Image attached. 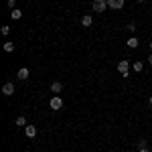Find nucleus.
<instances>
[{"instance_id": "ddd939ff", "label": "nucleus", "mask_w": 152, "mask_h": 152, "mask_svg": "<svg viewBox=\"0 0 152 152\" xmlns=\"http://www.w3.org/2000/svg\"><path fill=\"white\" fill-rule=\"evenodd\" d=\"M138 152H150V150H148V146H146V142H144V140L140 142V146H138Z\"/></svg>"}, {"instance_id": "0eeeda50", "label": "nucleus", "mask_w": 152, "mask_h": 152, "mask_svg": "<svg viewBox=\"0 0 152 152\" xmlns=\"http://www.w3.org/2000/svg\"><path fill=\"white\" fill-rule=\"evenodd\" d=\"M51 91H53V94H61V91H63V83L55 81L53 85H51Z\"/></svg>"}, {"instance_id": "4be33fe9", "label": "nucleus", "mask_w": 152, "mask_h": 152, "mask_svg": "<svg viewBox=\"0 0 152 152\" xmlns=\"http://www.w3.org/2000/svg\"><path fill=\"white\" fill-rule=\"evenodd\" d=\"M138 2H144V0H138Z\"/></svg>"}, {"instance_id": "9b49d317", "label": "nucleus", "mask_w": 152, "mask_h": 152, "mask_svg": "<svg viewBox=\"0 0 152 152\" xmlns=\"http://www.w3.org/2000/svg\"><path fill=\"white\" fill-rule=\"evenodd\" d=\"M18 79H23V81L28 79V69H26V67H23V69L18 71Z\"/></svg>"}, {"instance_id": "dca6fc26", "label": "nucleus", "mask_w": 152, "mask_h": 152, "mask_svg": "<svg viewBox=\"0 0 152 152\" xmlns=\"http://www.w3.org/2000/svg\"><path fill=\"white\" fill-rule=\"evenodd\" d=\"M0 33H2V35H10V26H8V24H4V26L0 28Z\"/></svg>"}, {"instance_id": "f03ea898", "label": "nucleus", "mask_w": 152, "mask_h": 152, "mask_svg": "<svg viewBox=\"0 0 152 152\" xmlns=\"http://www.w3.org/2000/svg\"><path fill=\"white\" fill-rule=\"evenodd\" d=\"M49 105H51V110H61V107H63V99H61V95H53L51 102H49Z\"/></svg>"}, {"instance_id": "1a4fd4ad", "label": "nucleus", "mask_w": 152, "mask_h": 152, "mask_svg": "<svg viewBox=\"0 0 152 152\" xmlns=\"http://www.w3.org/2000/svg\"><path fill=\"white\" fill-rule=\"evenodd\" d=\"M81 24L83 26H91V24H94V18H91L89 14H85V16L81 18Z\"/></svg>"}, {"instance_id": "aec40b11", "label": "nucleus", "mask_w": 152, "mask_h": 152, "mask_svg": "<svg viewBox=\"0 0 152 152\" xmlns=\"http://www.w3.org/2000/svg\"><path fill=\"white\" fill-rule=\"evenodd\" d=\"M150 105H152V95H150Z\"/></svg>"}, {"instance_id": "7ed1b4c3", "label": "nucleus", "mask_w": 152, "mask_h": 152, "mask_svg": "<svg viewBox=\"0 0 152 152\" xmlns=\"http://www.w3.org/2000/svg\"><path fill=\"white\" fill-rule=\"evenodd\" d=\"M118 71L124 75V77H128V71H130V63L128 61H120L118 63Z\"/></svg>"}, {"instance_id": "4468645a", "label": "nucleus", "mask_w": 152, "mask_h": 152, "mask_svg": "<svg viewBox=\"0 0 152 152\" xmlns=\"http://www.w3.org/2000/svg\"><path fill=\"white\" fill-rule=\"evenodd\" d=\"M16 126H26V120H24V116H18V118H16Z\"/></svg>"}, {"instance_id": "f257e3e1", "label": "nucleus", "mask_w": 152, "mask_h": 152, "mask_svg": "<svg viewBox=\"0 0 152 152\" xmlns=\"http://www.w3.org/2000/svg\"><path fill=\"white\" fill-rule=\"evenodd\" d=\"M91 8H94V12H105L110 6H107V0H94Z\"/></svg>"}, {"instance_id": "2eb2a0df", "label": "nucleus", "mask_w": 152, "mask_h": 152, "mask_svg": "<svg viewBox=\"0 0 152 152\" xmlns=\"http://www.w3.org/2000/svg\"><path fill=\"white\" fill-rule=\"evenodd\" d=\"M4 51H6V53H12V51H14V45H12V43H4Z\"/></svg>"}, {"instance_id": "39448f33", "label": "nucleus", "mask_w": 152, "mask_h": 152, "mask_svg": "<svg viewBox=\"0 0 152 152\" xmlns=\"http://www.w3.org/2000/svg\"><path fill=\"white\" fill-rule=\"evenodd\" d=\"M24 134H26V138H35L37 136V128L28 124V126H24Z\"/></svg>"}, {"instance_id": "f8f14e48", "label": "nucleus", "mask_w": 152, "mask_h": 152, "mask_svg": "<svg viewBox=\"0 0 152 152\" xmlns=\"http://www.w3.org/2000/svg\"><path fill=\"white\" fill-rule=\"evenodd\" d=\"M132 67H134V71H136V73H140V71L144 69V65H142V61H136V63H134Z\"/></svg>"}, {"instance_id": "6ab92c4d", "label": "nucleus", "mask_w": 152, "mask_h": 152, "mask_svg": "<svg viewBox=\"0 0 152 152\" xmlns=\"http://www.w3.org/2000/svg\"><path fill=\"white\" fill-rule=\"evenodd\" d=\"M148 63H150V65H152V55H150V57H148Z\"/></svg>"}, {"instance_id": "20e7f679", "label": "nucleus", "mask_w": 152, "mask_h": 152, "mask_svg": "<svg viewBox=\"0 0 152 152\" xmlns=\"http://www.w3.org/2000/svg\"><path fill=\"white\" fill-rule=\"evenodd\" d=\"M107 6L114 10H120V8H124V0H107Z\"/></svg>"}, {"instance_id": "9d476101", "label": "nucleus", "mask_w": 152, "mask_h": 152, "mask_svg": "<svg viewBox=\"0 0 152 152\" xmlns=\"http://www.w3.org/2000/svg\"><path fill=\"white\" fill-rule=\"evenodd\" d=\"M12 20H18V18H23V10H18V8H14V10L10 12Z\"/></svg>"}, {"instance_id": "6e6552de", "label": "nucleus", "mask_w": 152, "mask_h": 152, "mask_svg": "<svg viewBox=\"0 0 152 152\" xmlns=\"http://www.w3.org/2000/svg\"><path fill=\"white\" fill-rule=\"evenodd\" d=\"M126 45H128L130 49H136L138 47V39H136V37H130L128 41H126Z\"/></svg>"}, {"instance_id": "423d86ee", "label": "nucleus", "mask_w": 152, "mask_h": 152, "mask_svg": "<svg viewBox=\"0 0 152 152\" xmlns=\"http://www.w3.org/2000/svg\"><path fill=\"white\" fill-rule=\"evenodd\" d=\"M2 94L4 95H12L14 94V85H12V83H4V85H2Z\"/></svg>"}, {"instance_id": "412c9836", "label": "nucleus", "mask_w": 152, "mask_h": 152, "mask_svg": "<svg viewBox=\"0 0 152 152\" xmlns=\"http://www.w3.org/2000/svg\"><path fill=\"white\" fill-rule=\"evenodd\" d=\"M150 51H152V43H150Z\"/></svg>"}, {"instance_id": "a211bd4d", "label": "nucleus", "mask_w": 152, "mask_h": 152, "mask_svg": "<svg viewBox=\"0 0 152 152\" xmlns=\"http://www.w3.org/2000/svg\"><path fill=\"white\" fill-rule=\"evenodd\" d=\"M126 28H128L130 33H134V31H136V24H134V23H130V24H128V26H126Z\"/></svg>"}, {"instance_id": "f3484780", "label": "nucleus", "mask_w": 152, "mask_h": 152, "mask_svg": "<svg viewBox=\"0 0 152 152\" xmlns=\"http://www.w3.org/2000/svg\"><path fill=\"white\" fill-rule=\"evenodd\" d=\"M6 4H8V8L14 10V6H16V0H6Z\"/></svg>"}]
</instances>
